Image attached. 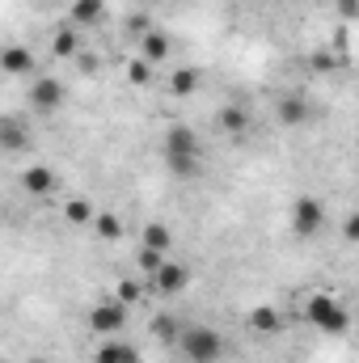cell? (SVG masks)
<instances>
[{
	"instance_id": "cell-7",
	"label": "cell",
	"mask_w": 359,
	"mask_h": 363,
	"mask_svg": "<svg viewBox=\"0 0 359 363\" xmlns=\"http://www.w3.org/2000/svg\"><path fill=\"white\" fill-rule=\"evenodd\" d=\"M148 283H153L161 296H178L182 287L190 283V274H186V267H182V262H165V258H161V267L148 274Z\"/></svg>"
},
{
	"instance_id": "cell-2",
	"label": "cell",
	"mask_w": 359,
	"mask_h": 363,
	"mask_svg": "<svg viewBox=\"0 0 359 363\" xmlns=\"http://www.w3.org/2000/svg\"><path fill=\"white\" fill-rule=\"evenodd\" d=\"M304 321H309L313 330H321V334H347V330H351V313H347L334 296H313V300L304 304Z\"/></svg>"
},
{
	"instance_id": "cell-5",
	"label": "cell",
	"mask_w": 359,
	"mask_h": 363,
	"mask_svg": "<svg viewBox=\"0 0 359 363\" xmlns=\"http://www.w3.org/2000/svg\"><path fill=\"white\" fill-rule=\"evenodd\" d=\"M292 228L300 233V237H313V233H321L326 228V207L317 203V199H296L292 203Z\"/></svg>"
},
{
	"instance_id": "cell-15",
	"label": "cell",
	"mask_w": 359,
	"mask_h": 363,
	"mask_svg": "<svg viewBox=\"0 0 359 363\" xmlns=\"http://www.w3.org/2000/svg\"><path fill=\"white\" fill-rule=\"evenodd\" d=\"M216 123H220V131H228V135H241V131L250 127V114H245L241 106H224V110L216 114Z\"/></svg>"
},
{
	"instance_id": "cell-26",
	"label": "cell",
	"mask_w": 359,
	"mask_h": 363,
	"mask_svg": "<svg viewBox=\"0 0 359 363\" xmlns=\"http://www.w3.org/2000/svg\"><path fill=\"white\" fill-rule=\"evenodd\" d=\"M355 9H359V0H338V13H343V21H355Z\"/></svg>"
},
{
	"instance_id": "cell-10",
	"label": "cell",
	"mask_w": 359,
	"mask_h": 363,
	"mask_svg": "<svg viewBox=\"0 0 359 363\" xmlns=\"http://www.w3.org/2000/svg\"><path fill=\"white\" fill-rule=\"evenodd\" d=\"M0 72H9V77H34V55H30V47H4V51H0Z\"/></svg>"
},
{
	"instance_id": "cell-14",
	"label": "cell",
	"mask_w": 359,
	"mask_h": 363,
	"mask_svg": "<svg viewBox=\"0 0 359 363\" xmlns=\"http://www.w3.org/2000/svg\"><path fill=\"white\" fill-rule=\"evenodd\" d=\"M51 51H55L60 60H77V51H81L77 26H64V30H55V38H51Z\"/></svg>"
},
{
	"instance_id": "cell-9",
	"label": "cell",
	"mask_w": 359,
	"mask_h": 363,
	"mask_svg": "<svg viewBox=\"0 0 359 363\" xmlns=\"http://www.w3.org/2000/svg\"><path fill=\"white\" fill-rule=\"evenodd\" d=\"M55 169H47V165H30V169H21V190L26 194H34V199H43V194H55Z\"/></svg>"
},
{
	"instance_id": "cell-23",
	"label": "cell",
	"mask_w": 359,
	"mask_h": 363,
	"mask_svg": "<svg viewBox=\"0 0 359 363\" xmlns=\"http://www.w3.org/2000/svg\"><path fill=\"white\" fill-rule=\"evenodd\" d=\"M127 77H131V85H148V81H153V64H144V60H136V64L127 68Z\"/></svg>"
},
{
	"instance_id": "cell-8",
	"label": "cell",
	"mask_w": 359,
	"mask_h": 363,
	"mask_svg": "<svg viewBox=\"0 0 359 363\" xmlns=\"http://www.w3.org/2000/svg\"><path fill=\"white\" fill-rule=\"evenodd\" d=\"M30 148V127L13 114L0 118V152H26Z\"/></svg>"
},
{
	"instance_id": "cell-18",
	"label": "cell",
	"mask_w": 359,
	"mask_h": 363,
	"mask_svg": "<svg viewBox=\"0 0 359 363\" xmlns=\"http://www.w3.org/2000/svg\"><path fill=\"white\" fill-rule=\"evenodd\" d=\"M309 118V106H304V97H283L279 101V123H304Z\"/></svg>"
},
{
	"instance_id": "cell-3",
	"label": "cell",
	"mask_w": 359,
	"mask_h": 363,
	"mask_svg": "<svg viewBox=\"0 0 359 363\" xmlns=\"http://www.w3.org/2000/svg\"><path fill=\"white\" fill-rule=\"evenodd\" d=\"M224 351H228V347H224V338H220L211 325H190V330H182V355L190 363H216Z\"/></svg>"
},
{
	"instance_id": "cell-16",
	"label": "cell",
	"mask_w": 359,
	"mask_h": 363,
	"mask_svg": "<svg viewBox=\"0 0 359 363\" xmlns=\"http://www.w3.org/2000/svg\"><path fill=\"white\" fill-rule=\"evenodd\" d=\"M89 224L97 228V237H106V241H118V237H123V220H118L114 211H93Z\"/></svg>"
},
{
	"instance_id": "cell-1",
	"label": "cell",
	"mask_w": 359,
	"mask_h": 363,
	"mask_svg": "<svg viewBox=\"0 0 359 363\" xmlns=\"http://www.w3.org/2000/svg\"><path fill=\"white\" fill-rule=\"evenodd\" d=\"M199 135H194V127H170V135H165V165L178 174V178H194L199 174Z\"/></svg>"
},
{
	"instance_id": "cell-13",
	"label": "cell",
	"mask_w": 359,
	"mask_h": 363,
	"mask_svg": "<svg viewBox=\"0 0 359 363\" xmlns=\"http://www.w3.org/2000/svg\"><path fill=\"white\" fill-rule=\"evenodd\" d=\"M165 55H170V38L157 34V30H148V34L140 38V60H144V64H161Z\"/></svg>"
},
{
	"instance_id": "cell-24",
	"label": "cell",
	"mask_w": 359,
	"mask_h": 363,
	"mask_svg": "<svg viewBox=\"0 0 359 363\" xmlns=\"http://www.w3.org/2000/svg\"><path fill=\"white\" fill-rule=\"evenodd\" d=\"M140 296H144L140 283H118V296H114V300H118V304H136Z\"/></svg>"
},
{
	"instance_id": "cell-27",
	"label": "cell",
	"mask_w": 359,
	"mask_h": 363,
	"mask_svg": "<svg viewBox=\"0 0 359 363\" xmlns=\"http://www.w3.org/2000/svg\"><path fill=\"white\" fill-rule=\"evenodd\" d=\"M153 334H161V338H174V325H170L165 317H157V321H153Z\"/></svg>"
},
{
	"instance_id": "cell-6",
	"label": "cell",
	"mask_w": 359,
	"mask_h": 363,
	"mask_svg": "<svg viewBox=\"0 0 359 363\" xmlns=\"http://www.w3.org/2000/svg\"><path fill=\"white\" fill-rule=\"evenodd\" d=\"M30 106L43 110V114H55V110L64 106V81H55V77H34V81H30Z\"/></svg>"
},
{
	"instance_id": "cell-22",
	"label": "cell",
	"mask_w": 359,
	"mask_h": 363,
	"mask_svg": "<svg viewBox=\"0 0 359 363\" xmlns=\"http://www.w3.org/2000/svg\"><path fill=\"white\" fill-rule=\"evenodd\" d=\"M309 64H313V72H334V68H338V55H334V51H317Z\"/></svg>"
},
{
	"instance_id": "cell-20",
	"label": "cell",
	"mask_w": 359,
	"mask_h": 363,
	"mask_svg": "<svg viewBox=\"0 0 359 363\" xmlns=\"http://www.w3.org/2000/svg\"><path fill=\"white\" fill-rule=\"evenodd\" d=\"M199 89V72L194 68H178L174 77H170V93L174 97H186V93H194Z\"/></svg>"
},
{
	"instance_id": "cell-25",
	"label": "cell",
	"mask_w": 359,
	"mask_h": 363,
	"mask_svg": "<svg viewBox=\"0 0 359 363\" xmlns=\"http://www.w3.org/2000/svg\"><path fill=\"white\" fill-rule=\"evenodd\" d=\"M161 258H165V254H157V250H140V271L153 274L157 267H161Z\"/></svg>"
},
{
	"instance_id": "cell-4",
	"label": "cell",
	"mask_w": 359,
	"mask_h": 363,
	"mask_svg": "<svg viewBox=\"0 0 359 363\" xmlns=\"http://www.w3.org/2000/svg\"><path fill=\"white\" fill-rule=\"evenodd\" d=\"M123 325H127V304L106 300V304H93V308H89V330H93V334L114 338V334H123Z\"/></svg>"
},
{
	"instance_id": "cell-21",
	"label": "cell",
	"mask_w": 359,
	"mask_h": 363,
	"mask_svg": "<svg viewBox=\"0 0 359 363\" xmlns=\"http://www.w3.org/2000/svg\"><path fill=\"white\" fill-rule=\"evenodd\" d=\"M64 220H68V224H89V220H93V207L85 203V199H72V203L64 207Z\"/></svg>"
},
{
	"instance_id": "cell-12",
	"label": "cell",
	"mask_w": 359,
	"mask_h": 363,
	"mask_svg": "<svg viewBox=\"0 0 359 363\" xmlns=\"http://www.w3.org/2000/svg\"><path fill=\"white\" fill-rule=\"evenodd\" d=\"M68 17H72V26H101L106 21V0H72Z\"/></svg>"
},
{
	"instance_id": "cell-11",
	"label": "cell",
	"mask_w": 359,
	"mask_h": 363,
	"mask_svg": "<svg viewBox=\"0 0 359 363\" xmlns=\"http://www.w3.org/2000/svg\"><path fill=\"white\" fill-rule=\"evenodd\" d=\"M97 363H140V351L131 347V342H118V338H106L101 347H97Z\"/></svg>"
},
{
	"instance_id": "cell-19",
	"label": "cell",
	"mask_w": 359,
	"mask_h": 363,
	"mask_svg": "<svg viewBox=\"0 0 359 363\" xmlns=\"http://www.w3.org/2000/svg\"><path fill=\"white\" fill-rule=\"evenodd\" d=\"M170 245H174V237H170V228H165V224H148V228H144V250L165 254Z\"/></svg>"
},
{
	"instance_id": "cell-17",
	"label": "cell",
	"mask_w": 359,
	"mask_h": 363,
	"mask_svg": "<svg viewBox=\"0 0 359 363\" xmlns=\"http://www.w3.org/2000/svg\"><path fill=\"white\" fill-rule=\"evenodd\" d=\"M279 325H283V317H279L270 304H263V308H254V313H250V330H258V334H275Z\"/></svg>"
}]
</instances>
